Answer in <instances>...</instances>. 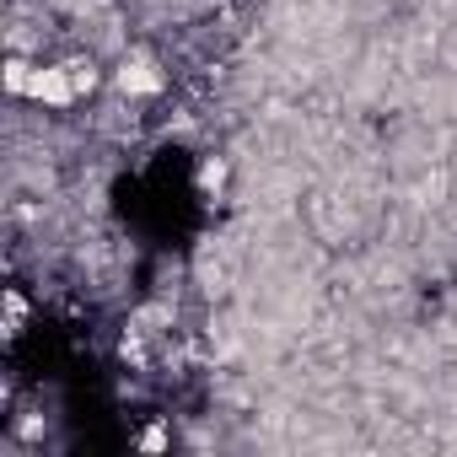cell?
<instances>
[{"mask_svg":"<svg viewBox=\"0 0 457 457\" xmlns=\"http://www.w3.org/2000/svg\"><path fill=\"white\" fill-rule=\"evenodd\" d=\"M226 183H232V156H226V151H204V156L194 162V188H199V199H204V204H220V199H226Z\"/></svg>","mask_w":457,"mask_h":457,"instance_id":"obj_2","label":"cell"},{"mask_svg":"<svg viewBox=\"0 0 457 457\" xmlns=\"http://www.w3.org/2000/svg\"><path fill=\"white\" fill-rule=\"evenodd\" d=\"M33 76H38V60L33 54H6V92L12 97H28L33 92Z\"/></svg>","mask_w":457,"mask_h":457,"instance_id":"obj_5","label":"cell"},{"mask_svg":"<svg viewBox=\"0 0 457 457\" xmlns=\"http://www.w3.org/2000/svg\"><path fill=\"white\" fill-rule=\"evenodd\" d=\"M178 446V430H172V414H151L140 430H135V452L156 457V452H172Z\"/></svg>","mask_w":457,"mask_h":457,"instance_id":"obj_4","label":"cell"},{"mask_svg":"<svg viewBox=\"0 0 457 457\" xmlns=\"http://www.w3.org/2000/svg\"><path fill=\"white\" fill-rule=\"evenodd\" d=\"M28 323H33V302L22 286H6V323H0V339H6V350H17L28 339Z\"/></svg>","mask_w":457,"mask_h":457,"instance_id":"obj_3","label":"cell"},{"mask_svg":"<svg viewBox=\"0 0 457 457\" xmlns=\"http://www.w3.org/2000/svg\"><path fill=\"white\" fill-rule=\"evenodd\" d=\"M28 103H38V108H49V113H71L81 97H76V81H71V71H65L60 60H38V76H33Z\"/></svg>","mask_w":457,"mask_h":457,"instance_id":"obj_1","label":"cell"}]
</instances>
